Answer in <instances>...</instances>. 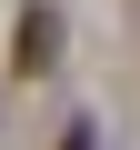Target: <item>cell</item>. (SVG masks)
<instances>
[{"label": "cell", "mask_w": 140, "mask_h": 150, "mask_svg": "<svg viewBox=\"0 0 140 150\" xmlns=\"http://www.w3.org/2000/svg\"><path fill=\"white\" fill-rule=\"evenodd\" d=\"M50 60H60V10H20V30H10V70L40 80Z\"/></svg>", "instance_id": "obj_1"}]
</instances>
